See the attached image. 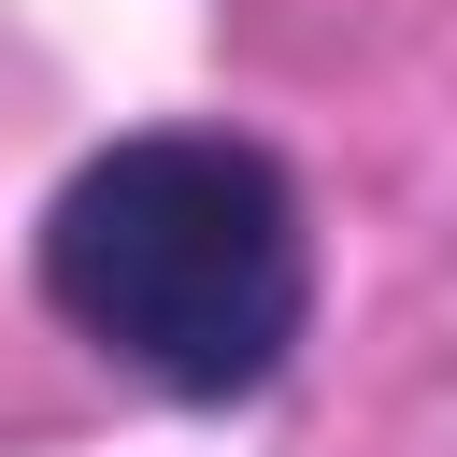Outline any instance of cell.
<instances>
[{
  "mask_svg": "<svg viewBox=\"0 0 457 457\" xmlns=\"http://www.w3.org/2000/svg\"><path fill=\"white\" fill-rule=\"evenodd\" d=\"M43 286L100 357H129L171 400H257L314 300L300 200L228 129H143L86 157L43 214Z\"/></svg>",
  "mask_w": 457,
  "mask_h": 457,
  "instance_id": "6da1fadb",
  "label": "cell"
}]
</instances>
